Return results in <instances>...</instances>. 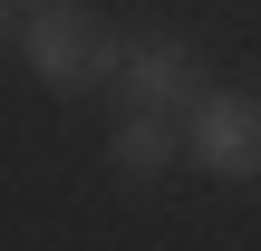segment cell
Wrapping results in <instances>:
<instances>
[{"label": "cell", "instance_id": "3", "mask_svg": "<svg viewBox=\"0 0 261 251\" xmlns=\"http://www.w3.org/2000/svg\"><path fill=\"white\" fill-rule=\"evenodd\" d=\"M116 87H126L136 106H165V116H174V106L194 97V48H184V39H165V29H155V39H126Z\"/></svg>", "mask_w": 261, "mask_h": 251}, {"label": "cell", "instance_id": "2", "mask_svg": "<svg viewBox=\"0 0 261 251\" xmlns=\"http://www.w3.org/2000/svg\"><path fill=\"white\" fill-rule=\"evenodd\" d=\"M184 155H194L203 174H223V184H252V174H261V97H242V87L194 97V135H184Z\"/></svg>", "mask_w": 261, "mask_h": 251}, {"label": "cell", "instance_id": "1", "mask_svg": "<svg viewBox=\"0 0 261 251\" xmlns=\"http://www.w3.org/2000/svg\"><path fill=\"white\" fill-rule=\"evenodd\" d=\"M19 48H29V77H48L58 97H77V87H97V77L116 87V68H126V39H116L107 19H87L77 0H48Z\"/></svg>", "mask_w": 261, "mask_h": 251}, {"label": "cell", "instance_id": "4", "mask_svg": "<svg viewBox=\"0 0 261 251\" xmlns=\"http://www.w3.org/2000/svg\"><path fill=\"white\" fill-rule=\"evenodd\" d=\"M174 155H184V126H174L165 106H136V116L116 126V164H126V174H165Z\"/></svg>", "mask_w": 261, "mask_h": 251}, {"label": "cell", "instance_id": "5", "mask_svg": "<svg viewBox=\"0 0 261 251\" xmlns=\"http://www.w3.org/2000/svg\"><path fill=\"white\" fill-rule=\"evenodd\" d=\"M0 39H10V0H0Z\"/></svg>", "mask_w": 261, "mask_h": 251}, {"label": "cell", "instance_id": "6", "mask_svg": "<svg viewBox=\"0 0 261 251\" xmlns=\"http://www.w3.org/2000/svg\"><path fill=\"white\" fill-rule=\"evenodd\" d=\"M39 10H48V0H39Z\"/></svg>", "mask_w": 261, "mask_h": 251}]
</instances>
